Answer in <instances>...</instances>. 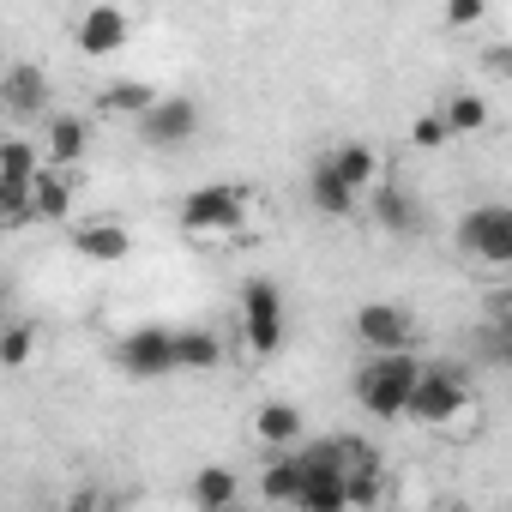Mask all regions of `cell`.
<instances>
[{
	"instance_id": "1",
	"label": "cell",
	"mask_w": 512,
	"mask_h": 512,
	"mask_svg": "<svg viewBox=\"0 0 512 512\" xmlns=\"http://www.w3.org/2000/svg\"><path fill=\"white\" fill-rule=\"evenodd\" d=\"M404 422L416 428H440V434H476V398L470 380L452 362H422L410 398H404Z\"/></svg>"
},
{
	"instance_id": "2",
	"label": "cell",
	"mask_w": 512,
	"mask_h": 512,
	"mask_svg": "<svg viewBox=\"0 0 512 512\" xmlns=\"http://www.w3.org/2000/svg\"><path fill=\"white\" fill-rule=\"evenodd\" d=\"M247 187H223V181H205V187H193L187 199H181V211H175V223H181V235L187 241H235L253 217H247Z\"/></svg>"
},
{
	"instance_id": "3",
	"label": "cell",
	"mask_w": 512,
	"mask_h": 512,
	"mask_svg": "<svg viewBox=\"0 0 512 512\" xmlns=\"http://www.w3.org/2000/svg\"><path fill=\"white\" fill-rule=\"evenodd\" d=\"M416 374H422V362L410 350H374V362L356 374V404L374 422H404V398H410Z\"/></svg>"
},
{
	"instance_id": "4",
	"label": "cell",
	"mask_w": 512,
	"mask_h": 512,
	"mask_svg": "<svg viewBox=\"0 0 512 512\" xmlns=\"http://www.w3.org/2000/svg\"><path fill=\"white\" fill-rule=\"evenodd\" d=\"M284 332H290L284 290L272 278H247L241 284V338H247V356L253 362H272L284 350Z\"/></svg>"
},
{
	"instance_id": "5",
	"label": "cell",
	"mask_w": 512,
	"mask_h": 512,
	"mask_svg": "<svg viewBox=\"0 0 512 512\" xmlns=\"http://www.w3.org/2000/svg\"><path fill=\"white\" fill-rule=\"evenodd\" d=\"M458 253L482 260L488 272L512 266V205H476L458 223Z\"/></svg>"
},
{
	"instance_id": "6",
	"label": "cell",
	"mask_w": 512,
	"mask_h": 512,
	"mask_svg": "<svg viewBox=\"0 0 512 512\" xmlns=\"http://www.w3.org/2000/svg\"><path fill=\"white\" fill-rule=\"evenodd\" d=\"M127 37H133V19H127V7H115V0H91V7L73 19V49L85 61H115L127 49Z\"/></svg>"
},
{
	"instance_id": "7",
	"label": "cell",
	"mask_w": 512,
	"mask_h": 512,
	"mask_svg": "<svg viewBox=\"0 0 512 512\" xmlns=\"http://www.w3.org/2000/svg\"><path fill=\"white\" fill-rule=\"evenodd\" d=\"M133 133L151 151H181V145L199 139V103L193 97H157L145 115H133Z\"/></svg>"
},
{
	"instance_id": "8",
	"label": "cell",
	"mask_w": 512,
	"mask_h": 512,
	"mask_svg": "<svg viewBox=\"0 0 512 512\" xmlns=\"http://www.w3.org/2000/svg\"><path fill=\"white\" fill-rule=\"evenodd\" d=\"M115 368H121L127 380H163V374H175V332H169V326H139V332H127L121 350H115Z\"/></svg>"
},
{
	"instance_id": "9",
	"label": "cell",
	"mask_w": 512,
	"mask_h": 512,
	"mask_svg": "<svg viewBox=\"0 0 512 512\" xmlns=\"http://www.w3.org/2000/svg\"><path fill=\"white\" fill-rule=\"evenodd\" d=\"M368 223L380 229V235H422V199L410 193V187H398V181H374L368 193Z\"/></svg>"
},
{
	"instance_id": "10",
	"label": "cell",
	"mask_w": 512,
	"mask_h": 512,
	"mask_svg": "<svg viewBox=\"0 0 512 512\" xmlns=\"http://www.w3.org/2000/svg\"><path fill=\"white\" fill-rule=\"evenodd\" d=\"M0 115L7 121H43L49 115V73L31 67V61L7 67L0 73Z\"/></svg>"
},
{
	"instance_id": "11",
	"label": "cell",
	"mask_w": 512,
	"mask_h": 512,
	"mask_svg": "<svg viewBox=\"0 0 512 512\" xmlns=\"http://www.w3.org/2000/svg\"><path fill=\"white\" fill-rule=\"evenodd\" d=\"M73 253L91 266H121L133 253V229L121 217H79L73 223Z\"/></svg>"
},
{
	"instance_id": "12",
	"label": "cell",
	"mask_w": 512,
	"mask_h": 512,
	"mask_svg": "<svg viewBox=\"0 0 512 512\" xmlns=\"http://www.w3.org/2000/svg\"><path fill=\"white\" fill-rule=\"evenodd\" d=\"M356 338L368 350H410L416 344V320L398 302H362L356 308Z\"/></svg>"
},
{
	"instance_id": "13",
	"label": "cell",
	"mask_w": 512,
	"mask_h": 512,
	"mask_svg": "<svg viewBox=\"0 0 512 512\" xmlns=\"http://www.w3.org/2000/svg\"><path fill=\"white\" fill-rule=\"evenodd\" d=\"M73 193H79V169H67V163H37L31 169L37 223H67L73 217Z\"/></svg>"
},
{
	"instance_id": "14",
	"label": "cell",
	"mask_w": 512,
	"mask_h": 512,
	"mask_svg": "<svg viewBox=\"0 0 512 512\" xmlns=\"http://www.w3.org/2000/svg\"><path fill=\"white\" fill-rule=\"evenodd\" d=\"M91 157V121L85 115H43V163L79 169Z\"/></svg>"
},
{
	"instance_id": "15",
	"label": "cell",
	"mask_w": 512,
	"mask_h": 512,
	"mask_svg": "<svg viewBox=\"0 0 512 512\" xmlns=\"http://www.w3.org/2000/svg\"><path fill=\"white\" fill-rule=\"evenodd\" d=\"M308 205H314L320 217H338V223H344V217H356V211H362V193H356V187H344V181L332 175V163L320 157V163H314V175H308Z\"/></svg>"
},
{
	"instance_id": "16",
	"label": "cell",
	"mask_w": 512,
	"mask_h": 512,
	"mask_svg": "<svg viewBox=\"0 0 512 512\" xmlns=\"http://www.w3.org/2000/svg\"><path fill=\"white\" fill-rule=\"evenodd\" d=\"M326 163H332V175H338L344 187H356V193H368V187L380 181V151H374V145H362V139H350V145L326 151Z\"/></svg>"
},
{
	"instance_id": "17",
	"label": "cell",
	"mask_w": 512,
	"mask_h": 512,
	"mask_svg": "<svg viewBox=\"0 0 512 512\" xmlns=\"http://www.w3.org/2000/svg\"><path fill=\"white\" fill-rule=\"evenodd\" d=\"M211 368H223V338L205 326L175 332V374H211Z\"/></svg>"
},
{
	"instance_id": "18",
	"label": "cell",
	"mask_w": 512,
	"mask_h": 512,
	"mask_svg": "<svg viewBox=\"0 0 512 512\" xmlns=\"http://www.w3.org/2000/svg\"><path fill=\"white\" fill-rule=\"evenodd\" d=\"M187 500H193L199 512H223V506H235V500H241V482H235V470H229V464H205V470H193Z\"/></svg>"
},
{
	"instance_id": "19",
	"label": "cell",
	"mask_w": 512,
	"mask_h": 512,
	"mask_svg": "<svg viewBox=\"0 0 512 512\" xmlns=\"http://www.w3.org/2000/svg\"><path fill=\"white\" fill-rule=\"evenodd\" d=\"M253 440H260V446H296L302 440V410L290 398L260 404V410H253Z\"/></svg>"
},
{
	"instance_id": "20",
	"label": "cell",
	"mask_w": 512,
	"mask_h": 512,
	"mask_svg": "<svg viewBox=\"0 0 512 512\" xmlns=\"http://www.w3.org/2000/svg\"><path fill=\"white\" fill-rule=\"evenodd\" d=\"M260 494H266L272 506H296V494H302V464H296V452L272 446V464H266V476H260Z\"/></svg>"
},
{
	"instance_id": "21",
	"label": "cell",
	"mask_w": 512,
	"mask_h": 512,
	"mask_svg": "<svg viewBox=\"0 0 512 512\" xmlns=\"http://www.w3.org/2000/svg\"><path fill=\"white\" fill-rule=\"evenodd\" d=\"M157 103V91L145 85V79H115L103 97H97V115H115V121H133V115H145Z\"/></svg>"
},
{
	"instance_id": "22",
	"label": "cell",
	"mask_w": 512,
	"mask_h": 512,
	"mask_svg": "<svg viewBox=\"0 0 512 512\" xmlns=\"http://www.w3.org/2000/svg\"><path fill=\"white\" fill-rule=\"evenodd\" d=\"M37 163H43V151L25 133H0V181H31Z\"/></svg>"
},
{
	"instance_id": "23",
	"label": "cell",
	"mask_w": 512,
	"mask_h": 512,
	"mask_svg": "<svg viewBox=\"0 0 512 512\" xmlns=\"http://www.w3.org/2000/svg\"><path fill=\"white\" fill-rule=\"evenodd\" d=\"M37 223V205H31V181H0V229L19 235Z\"/></svg>"
},
{
	"instance_id": "24",
	"label": "cell",
	"mask_w": 512,
	"mask_h": 512,
	"mask_svg": "<svg viewBox=\"0 0 512 512\" xmlns=\"http://www.w3.org/2000/svg\"><path fill=\"white\" fill-rule=\"evenodd\" d=\"M440 121H446V133H452V139H464V133H482V127H488V103H482L476 91H458V97L440 109Z\"/></svg>"
},
{
	"instance_id": "25",
	"label": "cell",
	"mask_w": 512,
	"mask_h": 512,
	"mask_svg": "<svg viewBox=\"0 0 512 512\" xmlns=\"http://www.w3.org/2000/svg\"><path fill=\"white\" fill-rule=\"evenodd\" d=\"M37 356V326L31 320H7L0 326V368H25Z\"/></svg>"
},
{
	"instance_id": "26",
	"label": "cell",
	"mask_w": 512,
	"mask_h": 512,
	"mask_svg": "<svg viewBox=\"0 0 512 512\" xmlns=\"http://www.w3.org/2000/svg\"><path fill=\"white\" fill-rule=\"evenodd\" d=\"M302 512H344V476H302Z\"/></svg>"
},
{
	"instance_id": "27",
	"label": "cell",
	"mask_w": 512,
	"mask_h": 512,
	"mask_svg": "<svg viewBox=\"0 0 512 512\" xmlns=\"http://www.w3.org/2000/svg\"><path fill=\"white\" fill-rule=\"evenodd\" d=\"M446 139H452V133H446L440 109H434V115H416V121H410V145H416V151H440Z\"/></svg>"
},
{
	"instance_id": "28",
	"label": "cell",
	"mask_w": 512,
	"mask_h": 512,
	"mask_svg": "<svg viewBox=\"0 0 512 512\" xmlns=\"http://www.w3.org/2000/svg\"><path fill=\"white\" fill-rule=\"evenodd\" d=\"M488 19V0H446V25L452 31H476Z\"/></svg>"
},
{
	"instance_id": "29",
	"label": "cell",
	"mask_w": 512,
	"mask_h": 512,
	"mask_svg": "<svg viewBox=\"0 0 512 512\" xmlns=\"http://www.w3.org/2000/svg\"><path fill=\"white\" fill-rule=\"evenodd\" d=\"M0 326H7V320H0Z\"/></svg>"
}]
</instances>
